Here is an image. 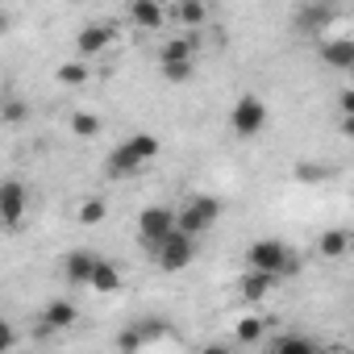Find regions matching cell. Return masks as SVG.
I'll return each mask as SVG.
<instances>
[{
	"label": "cell",
	"instance_id": "cell-1",
	"mask_svg": "<svg viewBox=\"0 0 354 354\" xmlns=\"http://www.w3.org/2000/svg\"><path fill=\"white\" fill-rule=\"evenodd\" d=\"M154 154H158V138L154 133H133V138H125L121 146L109 150V162L104 167H109L113 180H133L146 162H154Z\"/></svg>",
	"mask_w": 354,
	"mask_h": 354
},
{
	"label": "cell",
	"instance_id": "cell-2",
	"mask_svg": "<svg viewBox=\"0 0 354 354\" xmlns=\"http://www.w3.org/2000/svg\"><path fill=\"white\" fill-rule=\"evenodd\" d=\"M150 254H154V267L158 271H184L192 259H196V234H188V230H180V225H175L162 242H154L150 246Z\"/></svg>",
	"mask_w": 354,
	"mask_h": 354
},
{
	"label": "cell",
	"instance_id": "cell-3",
	"mask_svg": "<svg viewBox=\"0 0 354 354\" xmlns=\"http://www.w3.org/2000/svg\"><path fill=\"white\" fill-rule=\"evenodd\" d=\"M267 121H271L267 100H263V96H254V92L238 96V100H234V109H230V129H234L238 138H259V133L267 129Z\"/></svg>",
	"mask_w": 354,
	"mask_h": 354
},
{
	"label": "cell",
	"instance_id": "cell-4",
	"mask_svg": "<svg viewBox=\"0 0 354 354\" xmlns=\"http://www.w3.org/2000/svg\"><path fill=\"white\" fill-rule=\"evenodd\" d=\"M217 217H221V201L217 196H192L184 209H180V230H188V234H209L213 225H217Z\"/></svg>",
	"mask_w": 354,
	"mask_h": 354
},
{
	"label": "cell",
	"instance_id": "cell-5",
	"mask_svg": "<svg viewBox=\"0 0 354 354\" xmlns=\"http://www.w3.org/2000/svg\"><path fill=\"white\" fill-rule=\"evenodd\" d=\"M288 259H292V246H283L279 238H259V242L246 246V267H259V271L283 275L288 271Z\"/></svg>",
	"mask_w": 354,
	"mask_h": 354
},
{
	"label": "cell",
	"instance_id": "cell-6",
	"mask_svg": "<svg viewBox=\"0 0 354 354\" xmlns=\"http://www.w3.org/2000/svg\"><path fill=\"white\" fill-rule=\"evenodd\" d=\"M175 225H180V213L175 209H167V205H146L142 213H138V234H142V242H146V250L154 246V242H162Z\"/></svg>",
	"mask_w": 354,
	"mask_h": 354
},
{
	"label": "cell",
	"instance_id": "cell-7",
	"mask_svg": "<svg viewBox=\"0 0 354 354\" xmlns=\"http://www.w3.org/2000/svg\"><path fill=\"white\" fill-rule=\"evenodd\" d=\"M117 42V26H84L80 34H75V50L84 55V59H92V55H104L109 46Z\"/></svg>",
	"mask_w": 354,
	"mask_h": 354
},
{
	"label": "cell",
	"instance_id": "cell-8",
	"mask_svg": "<svg viewBox=\"0 0 354 354\" xmlns=\"http://www.w3.org/2000/svg\"><path fill=\"white\" fill-rule=\"evenodd\" d=\"M333 17H337V9L329 5V0H313V5H300L296 9V30L300 34H321Z\"/></svg>",
	"mask_w": 354,
	"mask_h": 354
},
{
	"label": "cell",
	"instance_id": "cell-9",
	"mask_svg": "<svg viewBox=\"0 0 354 354\" xmlns=\"http://www.w3.org/2000/svg\"><path fill=\"white\" fill-rule=\"evenodd\" d=\"M26 205H30V196H26V188H21L17 180H9L5 188H0V209H5V225H9V230H21Z\"/></svg>",
	"mask_w": 354,
	"mask_h": 354
},
{
	"label": "cell",
	"instance_id": "cell-10",
	"mask_svg": "<svg viewBox=\"0 0 354 354\" xmlns=\"http://www.w3.org/2000/svg\"><path fill=\"white\" fill-rule=\"evenodd\" d=\"M129 21L138 26V30H162L167 26V5L162 0H129Z\"/></svg>",
	"mask_w": 354,
	"mask_h": 354
},
{
	"label": "cell",
	"instance_id": "cell-11",
	"mask_svg": "<svg viewBox=\"0 0 354 354\" xmlns=\"http://www.w3.org/2000/svg\"><path fill=\"white\" fill-rule=\"evenodd\" d=\"M38 321H42V329H46V333H59V329H71V325L80 321V308H75L67 296H59V300H50V304L42 308V317H38Z\"/></svg>",
	"mask_w": 354,
	"mask_h": 354
},
{
	"label": "cell",
	"instance_id": "cell-12",
	"mask_svg": "<svg viewBox=\"0 0 354 354\" xmlns=\"http://www.w3.org/2000/svg\"><path fill=\"white\" fill-rule=\"evenodd\" d=\"M96 259H100V254H92V250H71L67 263H63L67 283H71V288H88V283H92V271H96Z\"/></svg>",
	"mask_w": 354,
	"mask_h": 354
},
{
	"label": "cell",
	"instance_id": "cell-13",
	"mask_svg": "<svg viewBox=\"0 0 354 354\" xmlns=\"http://www.w3.org/2000/svg\"><path fill=\"white\" fill-rule=\"evenodd\" d=\"M279 279H283V275H275V271H259V267H250V271L242 275V283H238V288H242V296H246V300H267V296L275 292V283H279Z\"/></svg>",
	"mask_w": 354,
	"mask_h": 354
},
{
	"label": "cell",
	"instance_id": "cell-14",
	"mask_svg": "<svg viewBox=\"0 0 354 354\" xmlns=\"http://www.w3.org/2000/svg\"><path fill=\"white\" fill-rule=\"evenodd\" d=\"M321 63L333 71H350L354 67V38H329L321 42Z\"/></svg>",
	"mask_w": 354,
	"mask_h": 354
},
{
	"label": "cell",
	"instance_id": "cell-15",
	"mask_svg": "<svg viewBox=\"0 0 354 354\" xmlns=\"http://www.w3.org/2000/svg\"><path fill=\"white\" fill-rule=\"evenodd\" d=\"M175 21L188 26V30H201L209 21V0H175Z\"/></svg>",
	"mask_w": 354,
	"mask_h": 354
},
{
	"label": "cell",
	"instance_id": "cell-16",
	"mask_svg": "<svg viewBox=\"0 0 354 354\" xmlns=\"http://www.w3.org/2000/svg\"><path fill=\"white\" fill-rule=\"evenodd\" d=\"M317 254L321 259H346L350 254V234L346 230H325L317 238Z\"/></svg>",
	"mask_w": 354,
	"mask_h": 354
},
{
	"label": "cell",
	"instance_id": "cell-17",
	"mask_svg": "<svg viewBox=\"0 0 354 354\" xmlns=\"http://www.w3.org/2000/svg\"><path fill=\"white\" fill-rule=\"evenodd\" d=\"M88 288L109 296V292H117V288H121V271H117L109 259H96V271H92V283H88Z\"/></svg>",
	"mask_w": 354,
	"mask_h": 354
},
{
	"label": "cell",
	"instance_id": "cell-18",
	"mask_svg": "<svg viewBox=\"0 0 354 354\" xmlns=\"http://www.w3.org/2000/svg\"><path fill=\"white\" fill-rule=\"evenodd\" d=\"M267 350H275V354H313V350H317V342H313V337H304V333H283V337H271V342H267Z\"/></svg>",
	"mask_w": 354,
	"mask_h": 354
},
{
	"label": "cell",
	"instance_id": "cell-19",
	"mask_svg": "<svg viewBox=\"0 0 354 354\" xmlns=\"http://www.w3.org/2000/svg\"><path fill=\"white\" fill-rule=\"evenodd\" d=\"M158 71L167 84H188L196 75V59H167V63H158Z\"/></svg>",
	"mask_w": 354,
	"mask_h": 354
},
{
	"label": "cell",
	"instance_id": "cell-20",
	"mask_svg": "<svg viewBox=\"0 0 354 354\" xmlns=\"http://www.w3.org/2000/svg\"><path fill=\"white\" fill-rule=\"evenodd\" d=\"M267 321H271V317H242L234 337H238L242 346H254V342H263V337H267Z\"/></svg>",
	"mask_w": 354,
	"mask_h": 354
},
{
	"label": "cell",
	"instance_id": "cell-21",
	"mask_svg": "<svg viewBox=\"0 0 354 354\" xmlns=\"http://www.w3.org/2000/svg\"><path fill=\"white\" fill-rule=\"evenodd\" d=\"M167 59H196V42L192 38H171V42H162L158 63H167Z\"/></svg>",
	"mask_w": 354,
	"mask_h": 354
},
{
	"label": "cell",
	"instance_id": "cell-22",
	"mask_svg": "<svg viewBox=\"0 0 354 354\" xmlns=\"http://www.w3.org/2000/svg\"><path fill=\"white\" fill-rule=\"evenodd\" d=\"M104 217H109L104 196H92V201H84V205H80V225H100Z\"/></svg>",
	"mask_w": 354,
	"mask_h": 354
},
{
	"label": "cell",
	"instance_id": "cell-23",
	"mask_svg": "<svg viewBox=\"0 0 354 354\" xmlns=\"http://www.w3.org/2000/svg\"><path fill=\"white\" fill-rule=\"evenodd\" d=\"M71 133L75 138H96L100 133V117L96 113H71Z\"/></svg>",
	"mask_w": 354,
	"mask_h": 354
},
{
	"label": "cell",
	"instance_id": "cell-24",
	"mask_svg": "<svg viewBox=\"0 0 354 354\" xmlns=\"http://www.w3.org/2000/svg\"><path fill=\"white\" fill-rule=\"evenodd\" d=\"M329 167H321V162H296V180L300 184H321V180H329Z\"/></svg>",
	"mask_w": 354,
	"mask_h": 354
},
{
	"label": "cell",
	"instance_id": "cell-25",
	"mask_svg": "<svg viewBox=\"0 0 354 354\" xmlns=\"http://www.w3.org/2000/svg\"><path fill=\"white\" fill-rule=\"evenodd\" d=\"M55 80H59V84H67V88H75V84H84V80H88V67H84V63H63V67L55 71Z\"/></svg>",
	"mask_w": 354,
	"mask_h": 354
},
{
	"label": "cell",
	"instance_id": "cell-26",
	"mask_svg": "<svg viewBox=\"0 0 354 354\" xmlns=\"http://www.w3.org/2000/svg\"><path fill=\"white\" fill-rule=\"evenodd\" d=\"M142 342H146V333H138V329H121L117 333V350H142Z\"/></svg>",
	"mask_w": 354,
	"mask_h": 354
},
{
	"label": "cell",
	"instance_id": "cell-27",
	"mask_svg": "<svg viewBox=\"0 0 354 354\" xmlns=\"http://www.w3.org/2000/svg\"><path fill=\"white\" fill-rule=\"evenodd\" d=\"M26 113H30V109H26L21 100H5V125H21Z\"/></svg>",
	"mask_w": 354,
	"mask_h": 354
},
{
	"label": "cell",
	"instance_id": "cell-28",
	"mask_svg": "<svg viewBox=\"0 0 354 354\" xmlns=\"http://www.w3.org/2000/svg\"><path fill=\"white\" fill-rule=\"evenodd\" d=\"M337 109H342V117H346V113H354V84L337 96Z\"/></svg>",
	"mask_w": 354,
	"mask_h": 354
},
{
	"label": "cell",
	"instance_id": "cell-29",
	"mask_svg": "<svg viewBox=\"0 0 354 354\" xmlns=\"http://www.w3.org/2000/svg\"><path fill=\"white\" fill-rule=\"evenodd\" d=\"M0 350H13V325H0Z\"/></svg>",
	"mask_w": 354,
	"mask_h": 354
},
{
	"label": "cell",
	"instance_id": "cell-30",
	"mask_svg": "<svg viewBox=\"0 0 354 354\" xmlns=\"http://www.w3.org/2000/svg\"><path fill=\"white\" fill-rule=\"evenodd\" d=\"M342 138H350V142H354V113H346V117H342Z\"/></svg>",
	"mask_w": 354,
	"mask_h": 354
},
{
	"label": "cell",
	"instance_id": "cell-31",
	"mask_svg": "<svg viewBox=\"0 0 354 354\" xmlns=\"http://www.w3.org/2000/svg\"><path fill=\"white\" fill-rule=\"evenodd\" d=\"M346 75H350V84H354V67H350V71H346Z\"/></svg>",
	"mask_w": 354,
	"mask_h": 354
}]
</instances>
